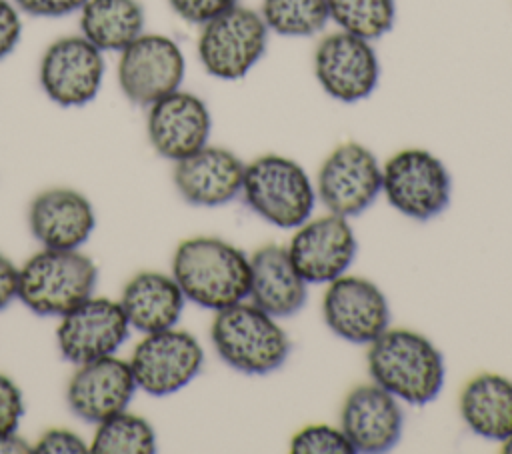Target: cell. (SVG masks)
<instances>
[{"mask_svg":"<svg viewBox=\"0 0 512 454\" xmlns=\"http://www.w3.org/2000/svg\"><path fill=\"white\" fill-rule=\"evenodd\" d=\"M308 298V282L290 260L286 246L264 244L250 256L248 300L272 314L290 318L300 312Z\"/></svg>","mask_w":512,"mask_h":454,"instance_id":"21","label":"cell"},{"mask_svg":"<svg viewBox=\"0 0 512 454\" xmlns=\"http://www.w3.org/2000/svg\"><path fill=\"white\" fill-rule=\"evenodd\" d=\"M32 444L20 438L16 432L0 434V454H30Z\"/></svg>","mask_w":512,"mask_h":454,"instance_id":"35","label":"cell"},{"mask_svg":"<svg viewBox=\"0 0 512 454\" xmlns=\"http://www.w3.org/2000/svg\"><path fill=\"white\" fill-rule=\"evenodd\" d=\"M244 162L228 148L202 146L174 166V186L192 206L216 208L242 192Z\"/></svg>","mask_w":512,"mask_h":454,"instance_id":"19","label":"cell"},{"mask_svg":"<svg viewBox=\"0 0 512 454\" xmlns=\"http://www.w3.org/2000/svg\"><path fill=\"white\" fill-rule=\"evenodd\" d=\"M242 198L264 222L294 230L316 206V188L296 160L282 154H262L244 166Z\"/></svg>","mask_w":512,"mask_h":454,"instance_id":"4","label":"cell"},{"mask_svg":"<svg viewBox=\"0 0 512 454\" xmlns=\"http://www.w3.org/2000/svg\"><path fill=\"white\" fill-rule=\"evenodd\" d=\"M366 364L372 382L412 406L436 400L444 386V356L416 330L388 326L368 344Z\"/></svg>","mask_w":512,"mask_h":454,"instance_id":"2","label":"cell"},{"mask_svg":"<svg viewBox=\"0 0 512 454\" xmlns=\"http://www.w3.org/2000/svg\"><path fill=\"white\" fill-rule=\"evenodd\" d=\"M286 250L308 284H328L346 274L356 258L358 240L348 218L328 212L296 226Z\"/></svg>","mask_w":512,"mask_h":454,"instance_id":"13","label":"cell"},{"mask_svg":"<svg viewBox=\"0 0 512 454\" xmlns=\"http://www.w3.org/2000/svg\"><path fill=\"white\" fill-rule=\"evenodd\" d=\"M212 116L206 102L188 90H174L148 106L146 134L166 160H182L208 144Z\"/></svg>","mask_w":512,"mask_h":454,"instance_id":"16","label":"cell"},{"mask_svg":"<svg viewBox=\"0 0 512 454\" xmlns=\"http://www.w3.org/2000/svg\"><path fill=\"white\" fill-rule=\"evenodd\" d=\"M38 78L44 94L58 106H84L96 98L102 86V50L82 34L62 36L44 50Z\"/></svg>","mask_w":512,"mask_h":454,"instance_id":"12","label":"cell"},{"mask_svg":"<svg viewBox=\"0 0 512 454\" xmlns=\"http://www.w3.org/2000/svg\"><path fill=\"white\" fill-rule=\"evenodd\" d=\"M24 14L36 18H62L72 12H80L86 0H12Z\"/></svg>","mask_w":512,"mask_h":454,"instance_id":"32","label":"cell"},{"mask_svg":"<svg viewBox=\"0 0 512 454\" xmlns=\"http://www.w3.org/2000/svg\"><path fill=\"white\" fill-rule=\"evenodd\" d=\"M168 4L178 18L202 26L210 18L240 4V0H168Z\"/></svg>","mask_w":512,"mask_h":454,"instance_id":"30","label":"cell"},{"mask_svg":"<svg viewBox=\"0 0 512 454\" xmlns=\"http://www.w3.org/2000/svg\"><path fill=\"white\" fill-rule=\"evenodd\" d=\"M294 454H354V448L340 426L308 424L290 440Z\"/></svg>","mask_w":512,"mask_h":454,"instance_id":"28","label":"cell"},{"mask_svg":"<svg viewBox=\"0 0 512 454\" xmlns=\"http://www.w3.org/2000/svg\"><path fill=\"white\" fill-rule=\"evenodd\" d=\"M382 194L400 214L426 222L450 204V172L430 150L404 148L382 164Z\"/></svg>","mask_w":512,"mask_h":454,"instance_id":"7","label":"cell"},{"mask_svg":"<svg viewBox=\"0 0 512 454\" xmlns=\"http://www.w3.org/2000/svg\"><path fill=\"white\" fill-rule=\"evenodd\" d=\"M404 426L400 400L376 382L358 384L348 392L340 410V428L354 452L380 454L392 450Z\"/></svg>","mask_w":512,"mask_h":454,"instance_id":"17","label":"cell"},{"mask_svg":"<svg viewBox=\"0 0 512 454\" xmlns=\"http://www.w3.org/2000/svg\"><path fill=\"white\" fill-rule=\"evenodd\" d=\"M210 340L224 364L250 376L278 370L290 354V338L278 318L246 300L216 310Z\"/></svg>","mask_w":512,"mask_h":454,"instance_id":"3","label":"cell"},{"mask_svg":"<svg viewBox=\"0 0 512 454\" xmlns=\"http://www.w3.org/2000/svg\"><path fill=\"white\" fill-rule=\"evenodd\" d=\"M96 280V264L78 248H42L18 268V300L38 316H62L92 296Z\"/></svg>","mask_w":512,"mask_h":454,"instance_id":"5","label":"cell"},{"mask_svg":"<svg viewBox=\"0 0 512 454\" xmlns=\"http://www.w3.org/2000/svg\"><path fill=\"white\" fill-rule=\"evenodd\" d=\"M184 302L186 298L174 276L156 270L134 274L120 298L128 324L144 334L176 326Z\"/></svg>","mask_w":512,"mask_h":454,"instance_id":"22","label":"cell"},{"mask_svg":"<svg viewBox=\"0 0 512 454\" xmlns=\"http://www.w3.org/2000/svg\"><path fill=\"white\" fill-rule=\"evenodd\" d=\"M88 450L86 440L68 428H50L32 446L36 454H82Z\"/></svg>","mask_w":512,"mask_h":454,"instance_id":"29","label":"cell"},{"mask_svg":"<svg viewBox=\"0 0 512 454\" xmlns=\"http://www.w3.org/2000/svg\"><path fill=\"white\" fill-rule=\"evenodd\" d=\"M502 452L512 454V434H510L506 440H502Z\"/></svg>","mask_w":512,"mask_h":454,"instance_id":"36","label":"cell"},{"mask_svg":"<svg viewBox=\"0 0 512 454\" xmlns=\"http://www.w3.org/2000/svg\"><path fill=\"white\" fill-rule=\"evenodd\" d=\"M90 452L94 454H152L156 452V432L152 424L132 412H118L102 422L94 432Z\"/></svg>","mask_w":512,"mask_h":454,"instance_id":"26","label":"cell"},{"mask_svg":"<svg viewBox=\"0 0 512 454\" xmlns=\"http://www.w3.org/2000/svg\"><path fill=\"white\" fill-rule=\"evenodd\" d=\"M144 22L138 0H86L80 8V32L102 52H122L144 32Z\"/></svg>","mask_w":512,"mask_h":454,"instance_id":"24","label":"cell"},{"mask_svg":"<svg viewBox=\"0 0 512 454\" xmlns=\"http://www.w3.org/2000/svg\"><path fill=\"white\" fill-rule=\"evenodd\" d=\"M260 16L268 28L286 38H308L330 22L328 0H262Z\"/></svg>","mask_w":512,"mask_h":454,"instance_id":"25","label":"cell"},{"mask_svg":"<svg viewBox=\"0 0 512 454\" xmlns=\"http://www.w3.org/2000/svg\"><path fill=\"white\" fill-rule=\"evenodd\" d=\"M18 298V268L0 252V310Z\"/></svg>","mask_w":512,"mask_h":454,"instance_id":"34","label":"cell"},{"mask_svg":"<svg viewBox=\"0 0 512 454\" xmlns=\"http://www.w3.org/2000/svg\"><path fill=\"white\" fill-rule=\"evenodd\" d=\"M184 72L186 60L180 46L164 34L142 32L120 52L118 60L120 90L138 106H150L178 90Z\"/></svg>","mask_w":512,"mask_h":454,"instance_id":"11","label":"cell"},{"mask_svg":"<svg viewBox=\"0 0 512 454\" xmlns=\"http://www.w3.org/2000/svg\"><path fill=\"white\" fill-rule=\"evenodd\" d=\"M24 414L22 392L16 382L0 372V434L16 432Z\"/></svg>","mask_w":512,"mask_h":454,"instance_id":"31","label":"cell"},{"mask_svg":"<svg viewBox=\"0 0 512 454\" xmlns=\"http://www.w3.org/2000/svg\"><path fill=\"white\" fill-rule=\"evenodd\" d=\"M172 276L186 300L216 312L248 300L250 258L218 236H192L176 246Z\"/></svg>","mask_w":512,"mask_h":454,"instance_id":"1","label":"cell"},{"mask_svg":"<svg viewBox=\"0 0 512 454\" xmlns=\"http://www.w3.org/2000/svg\"><path fill=\"white\" fill-rule=\"evenodd\" d=\"M22 20L20 10L10 0H0V60L6 58L20 42Z\"/></svg>","mask_w":512,"mask_h":454,"instance_id":"33","label":"cell"},{"mask_svg":"<svg viewBox=\"0 0 512 454\" xmlns=\"http://www.w3.org/2000/svg\"><path fill=\"white\" fill-rule=\"evenodd\" d=\"M34 238L44 248H80L96 226L90 200L74 188H48L34 196L28 210Z\"/></svg>","mask_w":512,"mask_h":454,"instance_id":"20","label":"cell"},{"mask_svg":"<svg viewBox=\"0 0 512 454\" xmlns=\"http://www.w3.org/2000/svg\"><path fill=\"white\" fill-rule=\"evenodd\" d=\"M128 362L140 390L150 396H170L198 376L204 350L194 334L172 326L144 334Z\"/></svg>","mask_w":512,"mask_h":454,"instance_id":"9","label":"cell"},{"mask_svg":"<svg viewBox=\"0 0 512 454\" xmlns=\"http://www.w3.org/2000/svg\"><path fill=\"white\" fill-rule=\"evenodd\" d=\"M314 188L328 212L352 218L368 210L382 192V166L368 146L348 140L324 158Z\"/></svg>","mask_w":512,"mask_h":454,"instance_id":"8","label":"cell"},{"mask_svg":"<svg viewBox=\"0 0 512 454\" xmlns=\"http://www.w3.org/2000/svg\"><path fill=\"white\" fill-rule=\"evenodd\" d=\"M458 410L474 434L506 440L512 434V378L496 372L476 374L464 384Z\"/></svg>","mask_w":512,"mask_h":454,"instance_id":"23","label":"cell"},{"mask_svg":"<svg viewBox=\"0 0 512 454\" xmlns=\"http://www.w3.org/2000/svg\"><path fill=\"white\" fill-rule=\"evenodd\" d=\"M136 388L130 362L110 354L78 364L66 386V402L78 418L98 424L126 410Z\"/></svg>","mask_w":512,"mask_h":454,"instance_id":"18","label":"cell"},{"mask_svg":"<svg viewBox=\"0 0 512 454\" xmlns=\"http://www.w3.org/2000/svg\"><path fill=\"white\" fill-rule=\"evenodd\" d=\"M128 318L120 302L90 296L60 316L56 342L72 364H84L114 354L128 338Z\"/></svg>","mask_w":512,"mask_h":454,"instance_id":"15","label":"cell"},{"mask_svg":"<svg viewBox=\"0 0 512 454\" xmlns=\"http://www.w3.org/2000/svg\"><path fill=\"white\" fill-rule=\"evenodd\" d=\"M268 34L258 10L236 4L202 24L196 44L198 60L212 78L240 80L266 54Z\"/></svg>","mask_w":512,"mask_h":454,"instance_id":"6","label":"cell"},{"mask_svg":"<svg viewBox=\"0 0 512 454\" xmlns=\"http://www.w3.org/2000/svg\"><path fill=\"white\" fill-rule=\"evenodd\" d=\"M322 316L338 338L350 344H370L390 326V304L372 280L342 274L326 286Z\"/></svg>","mask_w":512,"mask_h":454,"instance_id":"14","label":"cell"},{"mask_svg":"<svg viewBox=\"0 0 512 454\" xmlns=\"http://www.w3.org/2000/svg\"><path fill=\"white\" fill-rule=\"evenodd\" d=\"M328 14L340 30L372 42L394 28L396 0H328Z\"/></svg>","mask_w":512,"mask_h":454,"instance_id":"27","label":"cell"},{"mask_svg":"<svg viewBox=\"0 0 512 454\" xmlns=\"http://www.w3.org/2000/svg\"><path fill=\"white\" fill-rule=\"evenodd\" d=\"M312 66L320 88L344 104L366 100L380 80V60L372 42L344 30L330 32L316 44Z\"/></svg>","mask_w":512,"mask_h":454,"instance_id":"10","label":"cell"}]
</instances>
